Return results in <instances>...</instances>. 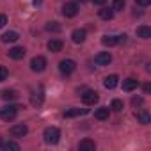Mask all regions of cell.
<instances>
[{"label": "cell", "instance_id": "cell-30", "mask_svg": "<svg viewBox=\"0 0 151 151\" xmlns=\"http://www.w3.org/2000/svg\"><path fill=\"white\" fill-rule=\"evenodd\" d=\"M135 4L140 6V7H147V6L151 4V0H135Z\"/></svg>", "mask_w": 151, "mask_h": 151}, {"label": "cell", "instance_id": "cell-11", "mask_svg": "<svg viewBox=\"0 0 151 151\" xmlns=\"http://www.w3.org/2000/svg\"><path fill=\"white\" fill-rule=\"evenodd\" d=\"M78 149H80V151H94V149H96V144H94V140H91V139H84V140H80Z\"/></svg>", "mask_w": 151, "mask_h": 151}, {"label": "cell", "instance_id": "cell-22", "mask_svg": "<svg viewBox=\"0 0 151 151\" xmlns=\"http://www.w3.org/2000/svg\"><path fill=\"white\" fill-rule=\"evenodd\" d=\"M137 117H139V121H140L142 124H149V112H147V110H140V112L137 114Z\"/></svg>", "mask_w": 151, "mask_h": 151}, {"label": "cell", "instance_id": "cell-32", "mask_svg": "<svg viewBox=\"0 0 151 151\" xmlns=\"http://www.w3.org/2000/svg\"><path fill=\"white\" fill-rule=\"evenodd\" d=\"M126 41V36L123 34V36H117V43H124Z\"/></svg>", "mask_w": 151, "mask_h": 151}, {"label": "cell", "instance_id": "cell-23", "mask_svg": "<svg viewBox=\"0 0 151 151\" xmlns=\"http://www.w3.org/2000/svg\"><path fill=\"white\" fill-rule=\"evenodd\" d=\"M86 110H80V109H69V110H66L64 112V117H77V116H80V114H84Z\"/></svg>", "mask_w": 151, "mask_h": 151}, {"label": "cell", "instance_id": "cell-25", "mask_svg": "<svg viewBox=\"0 0 151 151\" xmlns=\"http://www.w3.org/2000/svg\"><path fill=\"white\" fill-rule=\"evenodd\" d=\"M46 30L48 32H60V25L57 22H50V23H46Z\"/></svg>", "mask_w": 151, "mask_h": 151}, {"label": "cell", "instance_id": "cell-13", "mask_svg": "<svg viewBox=\"0 0 151 151\" xmlns=\"http://www.w3.org/2000/svg\"><path fill=\"white\" fill-rule=\"evenodd\" d=\"M43 98H45V94H43V89H39V91L32 93V96H30V103H32L34 107H39V105L43 103Z\"/></svg>", "mask_w": 151, "mask_h": 151}, {"label": "cell", "instance_id": "cell-15", "mask_svg": "<svg viewBox=\"0 0 151 151\" xmlns=\"http://www.w3.org/2000/svg\"><path fill=\"white\" fill-rule=\"evenodd\" d=\"M0 98L6 100V101H11V100H16L18 98V93L13 91V89H4L2 93H0Z\"/></svg>", "mask_w": 151, "mask_h": 151}, {"label": "cell", "instance_id": "cell-33", "mask_svg": "<svg viewBox=\"0 0 151 151\" xmlns=\"http://www.w3.org/2000/svg\"><path fill=\"white\" fill-rule=\"evenodd\" d=\"M93 2H94L96 6H103V4H105V0H93Z\"/></svg>", "mask_w": 151, "mask_h": 151}, {"label": "cell", "instance_id": "cell-2", "mask_svg": "<svg viewBox=\"0 0 151 151\" xmlns=\"http://www.w3.org/2000/svg\"><path fill=\"white\" fill-rule=\"evenodd\" d=\"M18 105H7V107H2L0 109V119H4V121H13L18 114Z\"/></svg>", "mask_w": 151, "mask_h": 151}, {"label": "cell", "instance_id": "cell-9", "mask_svg": "<svg viewBox=\"0 0 151 151\" xmlns=\"http://www.w3.org/2000/svg\"><path fill=\"white\" fill-rule=\"evenodd\" d=\"M27 132H29V128H27V124H14L13 128H11V135L13 137H25L27 135Z\"/></svg>", "mask_w": 151, "mask_h": 151}, {"label": "cell", "instance_id": "cell-28", "mask_svg": "<svg viewBox=\"0 0 151 151\" xmlns=\"http://www.w3.org/2000/svg\"><path fill=\"white\" fill-rule=\"evenodd\" d=\"M7 78V69L4 66H0V82H4Z\"/></svg>", "mask_w": 151, "mask_h": 151}, {"label": "cell", "instance_id": "cell-3", "mask_svg": "<svg viewBox=\"0 0 151 151\" xmlns=\"http://www.w3.org/2000/svg\"><path fill=\"white\" fill-rule=\"evenodd\" d=\"M59 69L62 75H71L75 69H77V62H75L73 59H64L59 62Z\"/></svg>", "mask_w": 151, "mask_h": 151}, {"label": "cell", "instance_id": "cell-20", "mask_svg": "<svg viewBox=\"0 0 151 151\" xmlns=\"http://www.w3.org/2000/svg\"><path fill=\"white\" fill-rule=\"evenodd\" d=\"M101 43L105 46H116L117 45V36H103L101 37Z\"/></svg>", "mask_w": 151, "mask_h": 151}, {"label": "cell", "instance_id": "cell-1", "mask_svg": "<svg viewBox=\"0 0 151 151\" xmlns=\"http://www.w3.org/2000/svg\"><path fill=\"white\" fill-rule=\"evenodd\" d=\"M43 139H45L46 144H57L59 139H60V132H59V128H55V126H48V128L43 132Z\"/></svg>", "mask_w": 151, "mask_h": 151}, {"label": "cell", "instance_id": "cell-27", "mask_svg": "<svg viewBox=\"0 0 151 151\" xmlns=\"http://www.w3.org/2000/svg\"><path fill=\"white\" fill-rule=\"evenodd\" d=\"M112 110L121 112V110H123V101H121V100H114V101H112Z\"/></svg>", "mask_w": 151, "mask_h": 151}, {"label": "cell", "instance_id": "cell-17", "mask_svg": "<svg viewBox=\"0 0 151 151\" xmlns=\"http://www.w3.org/2000/svg\"><path fill=\"white\" fill-rule=\"evenodd\" d=\"M137 36L142 37V39H149V37H151V29H149L147 25H140V27L137 29Z\"/></svg>", "mask_w": 151, "mask_h": 151}, {"label": "cell", "instance_id": "cell-36", "mask_svg": "<svg viewBox=\"0 0 151 151\" xmlns=\"http://www.w3.org/2000/svg\"><path fill=\"white\" fill-rule=\"evenodd\" d=\"M78 2H89V0H78Z\"/></svg>", "mask_w": 151, "mask_h": 151}, {"label": "cell", "instance_id": "cell-16", "mask_svg": "<svg viewBox=\"0 0 151 151\" xmlns=\"http://www.w3.org/2000/svg\"><path fill=\"white\" fill-rule=\"evenodd\" d=\"M137 86H139V82L135 80V78H126V80H123V91H133V89H137Z\"/></svg>", "mask_w": 151, "mask_h": 151}, {"label": "cell", "instance_id": "cell-10", "mask_svg": "<svg viewBox=\"0 0 151 151\" xmlns=\"http://www.w3.org/2000/svg\"><path fill=\"white\" fill-rule=\"evenodd\" d=\"M86 36H87V32L84 30V29H75L73 30V34H71V39H73V43H84L86 41Z\"/></svg>", "mask_w": 151, "mask_h": 151}, {"label": "cell", "instance_id": "cell-12", "mask_svg": "<svg viewBox=\"0 0 151 151\" xmlns=\"http://www.w3.org/2000/svg\"><path fill=\"white\" fill-rule=\"evenodd\" d=\"M117 84H119V77H117V75H109V77H105V80H103V86L107 89H114Z\"/></svg>", "mask_w": 151, "mask_h": 151}, {"label": "cell", "instance_id": "cell-24", "mask_svg": "<svg viewBox=\"0 0 151 151\" xmlns=\"http://www.w3.org/2000/svg\"><path fill=\"white\" fill-rule=\"evenodd\" d=\"M2 149H6V151H20V144H16V142H6V144H2Z\"/></svg>", "mask_w": 151, "mask_h": 151}, {"label": "cell", "instance_id": "cell-21", "mask_svg": "<svg viewBox=\"0 0 151 151\" xmlns=\"http://www.w3.org/2000/svg\"><path fill=\"white\" fill-rule=\"evenodd\" d=\"M112 16H114V9H109V7L100 9V18H103V20H112Z\"/></svg>", "mask_w": 151, "mask_h": 151}, {"label": "cell", "instance_id": "cell-31", "mask_svg": "<svg viewBox=\"0 0 151 151\" xmlns=\"http://www.w3.org/2000/svg\"><path fill=\"white\" fill-rule=\"evenodd\" d=\"M6 23H7V16L6 14H0V29H2Z\"/></svg>", "mask_w": 151, "mask_h": 151}, {"label": "cell", "instance_id": "cell-34", "mask_svg": "<svg viewBox=\"0 0 151 151\" xmlns=\"http://www.w3.org/2000/svg\"><path fill=\"white\" fill-rule=\"evenodd\" d=\"M149 91H151V86H149V84H146V86H144V93H146V94H147V93H149Z\"/></svg>", "mask_w": 151, "mask_h": 151}, {"label": "cell", "instance_id": "cell-35", "mask_svg": "<svg viewBox=\"0 0 151 151\" xmlns=\"http://www.w3.org/2000/svg\"><path fill=\"white\" fill-rule=\"evenodd\" d=\"M2 144H4V142H2V139H0V149H2Z\"/></svg>", "mask_w": 151, "mask_h": 151}, {"label": "cell", "instance_id": "cell-18", "mask_svg": "<svg viewBox=\"0 0 151 151\" xmlns=\"http://www.w3.org/2000/svg\"><path fill=\"white\" fill-rule=\"evenodd\" d=\"M109 114H110V110H109L107 107H100V109L94 112V117L100 119V121H105V119H109Z\"/></svg>", "mask_w": 151, "mask_h": 151}, {"label": "cell", "instance_id": "cell-8", "mask_svg": "<svg viewBox=\"0 0 151 151\" xmlns=\"http://www.w3.org/2000/svg\"><path fill=\"white\" fill-rule=\"evenodd\" d=\"M7 55H9L11 59H14V60H20V59L25 57V48H23V46H14V48H11V50L7 52Z\"/></svg>", "mask_w": 151, "mask_h": 151}, {"label": "cell", "instance_id": "cell-5", "mask_svg": "<svg viewBox=\"0 0 151 151\" xmlns=\"http://www.w3.org/2000/svg\"><path fill=\"white\" fill-rule=\"evenodd\" d=\"M77 13H78V6L75 4V2H66V4H64V7H62V14H64L66 18L77 16Z\"/></svg>", "mask_w": 151, "mask_h": 151}, {"label": "cell", "instance_id": "cell-29", "mask_svg": "<svg viewBox=\"0 0 151 151\" xmlns=\"http://www.w3.org/2000/svg\"><path fill=\"white\" fill-rule=\"evenodd\" d=\"M132 105H133V107L142 105V98H140V96H133V98H132Z\"/></svg>", "mask_w": 151, "mask_h": 151}, {"label": "cell", "instance_id": "cell-26", "mask_svg": "<svg viewBox=\"0 0 151 151\" xmlns=\"http://www.w3.org/2000/svg\"><path fill=\"white\" fill-rule=\"evenodd\" d=\"M124 4H126V0H114V11H123L124 9Z\"/></svg>", "mask_w": 151, "mask_h": 151}, {"label": "cell", "instance_id": "cell-19", "mask_svg": "<svg viewBox=\"0 0 151 151\" xmlns=\"http://www.w3.org/2000/svg\"><path fill=\"white\" fill-rule=\"evenodd\" d=\"M48 50L50 52H60L62 50V41L60 39H50L48 41Z\"/></svg>", "mask_w": 151, "mask_h": 151}, {"label": "cell", "instance_id": "cell-14", "mask_svg": "<svg viewBox=\"0 0 151 151\" xmlns=\"http://www.w3.org/2000/svg\"><path fill=\"white\" fill-rule=\"evenodd\" d=\"M18 39H20V36H18V32H14V30H9V32L2 34V43H14V41H18Z\"/></svg>", "mask_w": 151, "mask_h": 151}, {"label": "cell", "instance_id": "cell-7", "mask_svg": "<svg viewBox=\"0 0 151 151\" xmlns=\"http://www.w3.org/2000/svg\"><path fill=\"white\" fill-rule=\"evenodd\" d=\"M98 93L96 91H86L84 94H82V101L86 103V105H94L96 101H98Z\"/></svg>", "mask_w": 151, "mask_h": 151}, {"label": "cell", "instance_id": "cell-6", "mask_svg": "<svg viewBox=\"0 0 151 151\" xmlns=\"http://www.w3.org/2000/svg\"><path fill=\"white\" fill-rule=\"evenodd\" d=\"M94 62H96L98 66H109V64L112 62V55H110L109 52H100V53L94 57Z\"/></svg>", "mask_w": 151, "mask_h": 151}, {"label": "cell", "instance_id": "cell-4", "mask_svg": "<svg viewBox=\"0 0 151 151\" xmlns=\"http://www.w3.org/2000/svg\"><path fill=\"white\" fill-rule=\"evenodd\" d=\"M45 68H46V59H45L43 55H37V57H34V59L30 60V69H32V71L41 73V71H45Z\"/></svg>", "mask_w": 151, "mask_h": 151}]
</instances>
